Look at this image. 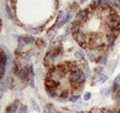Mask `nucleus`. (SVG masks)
Listing matches in <instances>:
<instances>
[{
    "label": "nucleus",
    "mask_w": 120,
    "mask_h": 113,
    "mask_svg": "<svg viewBox=\"0 0 120 113\" xmlns=\"http://www.w3.org/2000/svg\"><path fill=\"white\" fill-rule=\"evenodd\" d=\"M86 74L84 72H81L80 70L79 71H75V72H71V75H70V80L73 85H82L86 80Z\"/></svg>",
    "instance_id": "nucleus-1"
},
{
    "label": "nucleus",
    "mask_w": 120,
    "mask_h": 113,
    "mask_svg": "<svg viewBox=\"0 0 120 113\" xmlns=\"http://www.w3.org/2000/svg\"><path fill=\"white\" fill-rule=\"evenodd\" d=\"M107 25H108V27L112 28V30L119 28V27H120V17H118V15H115V14L108 17V19H107Z\"/></svg>",
    "instance_id": "nucleus-2"
},
{
    "label": "nucleus",
    "mask_w": 120,
    "mask_h": 113,
    "mask_svg": "<svg viewBox=\"0 0 120 113\" xmlns=\"http://www.w3.org/2000/svg\"><path fill=\"white\" fill-rule=\"evenodd\" d=\"M74 39H75V41L80 46H85L86 45V41H87V35L85 33H82V32L79 31V32L74 33Z\"/></svg>",
    "instance_id": "nucleus-3"
},
{
    "label": "nucleus",
    "mask_w": 120,
    "mask_h": 113,
    "mask_svg": "<svg viewBox=\"0 0 120 113\" xmlns=\"http://www.w3.org/2000/svg\"><path fill=\"white\" fill-rule=\"evenodd\" d=\"M59 81L58 80H55V79H53V78H47L46 80H45V86H46V88H53V90H56L58 87H59Z\"/></svg>",
    "instance_id": "nucleus-4"
},
{
    "label": "nucleus",
    "mask_w": 120,
    "mask_h": 113,
    "mask_svg": "<svg viewBox=\"0 0 120 113\" xmlns=\"http://www.w3.org/2000/svg\"><path fill=\"white\" fill-rule=\"evenodd\" d=\"M17 74H18V77H19L21 80H25V79H27L28 75H30V68H27V67L20 68V70L17 72Z\"/></svg>",
    "instance_id": "nucleus-5"
},
{
    "label": "nucleus",
    "mask_w": 120,
    "mask_h": 113,
    "mask_svg": "<svg viewBox=\"0 0 120 113\" xmlns=\"http://www.w3.org/2000/svg\"><path fill=\"white\" fill-rule=\"evenodd\" d=\"M7 54L6 52L3 49V53H1V75L5 74V71H6V64H7Z\"/></svg>",
    "instance_id": "nucleus-6"
},
{
    "label": "nucleus",
    "mask_w": 120,
    "mask_h": 113,
    "mask_svg": "<svg viewBox=\"0 0 120 113\" xmlns=\"http://www.w3.org/2000/svg\"><path fill=\"white\" fill-rule=\"evenodd\" d=\"M72 17H73V12H72V11H68V12L66 13V15H65V17L63 18V20L59 23V25H58V26H59V27L64 26L65 24H67V23H68V21L71 20V18H72Z\"/></svg>",
    "instance_id": "nucleus-7"
},
{
    "label": "nucleus",
    "mask_w": 120,
    "mask_h": 113,
    "mask_svg": "<svg viewBox=\"0 0 120 113\" xmlns=\"http://www.w3.org/2000/svg\"><path fill=\"white\" fill-rule=\"evenodd\" d=\"M19 104H20L19 100H14V101L11 104V106L7 107V112H8V113H15L17 109H18V107H19Z\"/></svg>",
    "instance_id": "nucleus-8"
},
{
    "label": "nucleus",
    "mask_w": 120,
    "mask_h": 113,
    "mask_svg": "<svg viewBox=\"0 0 120 113\" xmlns=\"http://www.w3.org/2000/svg\"><path fill=\"white\" fill-rule=\"evenodd\" d=\"M87 15H88V11H87V10H80V11L78 12L77 19H78V21H84V20L87 18Z\"/></svg>",
    "instance_id": "nucleus-9"
},
{
    "label": "nucleus",
    "mask_w": 120,
    "mask_h": 113,
    "mask_svg": "<svg viewBox=\"0 0 120 113\" xmlns=\"http://www.w3.org/2000/svg\"><path fill=\"white\" fill-rule=\"evenodd\" d=\"M119 84H120V75H118L115 79H114V81H113V84H112V87H111V91L114 93V92H116L118 91V87H119Z\"/></svg>",
    "instance_id": "nucleus-10"
},
{
    "label": "nucleus",
    "mask_w": 120,
    "mask_h": 113,
    "mask_svg": "<svg viewBox=\"0 0 120 113\" xmlns=\"http://www.w3.org/2000/svg\"><path fill=\"white\" fill-rule=\"evenodd\" d=\"M46 92H47V95H48L49 98H58V97H59L56 90H53V88H46Z\"/></svg>",
    "instance_id": "nucleus-11"
},
{
    "label": "nucleus",
    "mask_w": 120,
    "mask_h": 113,
    "mask_svg": "<svg viewBox=\"0 0 120 113\" xmlns=\"http://www.w3.org/2000/svg\"><path fill=\"white\" fill-rule=\"evenodd\" d=\"M45 113H59L56 111V108L52 105H46L45 106Z\"/></svg>",
    "instance_id": "nucleus-12"
},
{
    "label": "nucleus",
    "mask_w": 120,
    "mask_h": 113,
    "mask_svg": "<svg viewBox=\"0 0 120 113\" xmlns=\"http://www.w3.org/2000/svg\"><path fill=\"white\" fill-rule=\"evenodd\" d=\"M68 65V70L71 72H75V71H79V66L75 64V63H67Z\"/></svg>",
    "instance_id": "nucleus-13"
},
{
    "label": "nucleus",
    "mask_w": 120,
    "mask_h": 113,
    "mask_svg": "<svg viewBox=\"0 0 120 113\" xmlns=\"http://www.w3.org/2000/svg\"><path fill=\"white\" fill-rule=\"evenodd\" d=\"M102 10H107L109 8V1L108 0H100V5H99Z\"/></svg>",
    "instance_id": "nucleus-14"
},
{
    "label": "nucleus",
    "mask_w": 120,
    "mask_h": 113,
    "mask_svg": "<svg viewBox=\"0 0 120 113\" xmlns=\"http://www.w3.org/2000/svg\"><path fill=\"white\" fill-rule=\"evenodd\" d=\"M67 99H68V92H63L61 94H59V97H58L59 101H66Z\"/></svg>",
    "instance_id": "nucleus-15"
},
{
    "label": "nucleus",
    "mask_w": 120,
    "mask_h": 113,
    "mask_svg": "<svg viewBox=\"0 0 120 113\" xmlns=\"http://www.w3.org/2000/svg\"><path fill=\"white\" fill-rule=\"evenodd\" d=\"M97 63H98V64H99L100 66L105 65V64L107 63V56H106V55H101L100 58H99V59L97 60Z\"/></svg>",
    "instance_id": "nucleus-16"
},
{
    "label": "nucleus",
    "mask_w": 120,
    "mask_h": 113,
    "mask_svg": "<svg viewBox=\"0 0 120 113\" xmlns=\"http://www.w3.org/2000/svg\"><path fill=\"white\" fill-rule=\"evenodd\" d=\"M82 68H84V73L86 74V77H90V74H91V70H90V66H88L87 63H85V64L82 65Z\"/></svg>",
    "instance_id": "nucleus-17"
},
{
    "label": "nucleus",
    "mask_w": 120,
    "mask_h": 113,
    "mask_svg": "<svg viewBox=\"0 0 120 113\" xmlns=\"http://www.w3.org/2000/svg\"><path fill=\"white\" fill-rule=\"evenodd\" d=\"M115 39H116V35L115 34H108V37H107V41H108L109 45H113L114 41H115Z\"/></svg>",
    "instance_id": "nucleus-18"
},
{
    "label": "nucleus",
    "mask_w": 120,
    "mask_h": 113,
    "mask_svg": "<svg viewBox=\"0 0 120 113\" xmlns=\"http://www.w3.org/2000/svg\"><path fill=\"white\" fill-rule=\"evenodd\" d=\"M79 27H80L79 21H78V23H74L73 26H72V28H71V31H72L73 33H77V32H79Z\"/></svg>",
    "instance_id": "nucleus-19"
},
{
    "label": "nucleus",
    "mask_w": 120,
    "mask_h": 113,
    "mask_svg": "<svg viewBox=\"0 0 120 113\" xmlns=\"http://www.w3.org/2000/svg\"><path fill=\"white\" fill-rule=\"evenodd\" d=\"M74 55L77 56L78 59H84V58H85V54H84V52H82V51H75Z\"/></svg>",
    "instance_id": "nucleus-20"
},
{
    "label": "nucleus",
    "mask_w": 120,
    "mask_h": 113,
    "mask_svg": "<svg viewBox=\"0 0 120 113\" xmlns=\"http://www.w3.org/2000/svg\"><path fill=\"white\" fill-rule=\"evenodd\" d=\"M35 40H34V38L33 37H26V38H24V42L25 44H33Z\"/></svg>",
    "instance_id": "nucleus-21"
},
{
    "label": "nucleus",
    "mask_w": 120,
    "mask_h": 113,
    "mask_svg": "<svg viewBox=\"0 0 120 113\" xmlns=\"http://www.w3.org/2000/svg\"><path fill=\"white\" fill-rule=\"evenodd\" d=\"M107 79H108V77H107L106 74H104V73H101V74L99 75V83H101V84H104Z\"/></svg>",
    "instance_id": "nucleus-22"
},
{
    "label": "nucleus",
    "mask_w": 120,
    "mask_h": 113,
    "mask_svg": "<svg viewBox=\"0 0 120 113\" xmlns=\"http://www.w3.org/2000/svg\"><path fill=\"white\" fill-rule=\"evenodd\" d=\"M6 12H7V15H8L11 19H14V15H13V13H12V10H11V7H10L8 5H6Z\"/></svg>",
    "instance_id": "nucleus-23"
},
{
    "label": "nucleus",
    "mask_w": 120,
    "mask_h": 113,
    "mask_svg": "<svg viewBox=\"0 0 120 113\" xmlns=\"http://www.w3.org/2000/svg\"><path fill=\"white\" fill-rule=\"evenodd\" d=\"M111 3L114 7H116L119 11H120V0H111Z\"/></svg>",
    "instance_id": "nucleus-24"
},
{
    "label": "nucleus",
    "mask_w": 120,
    "mask_h": 113,
    "mask_svg": "<svg viewBox=\"0 0 120 113\" xmlns=\"http://www.w3.org/2000/svg\"><path fill=\"white\" fill-rule=\"evenodd\" d=\"M31 104H32V107H33V109H34V111H37V112H39V111H40L39 105H38V104H37L34 100H32V101H31Z\"/></svg>",
    "instance_id": "nucleus-25"
},
{
    "label": "nucleus",
    "mask_w": 120,
    "mask_h": 113,
    "mask_svg": "<svg viewBox=\"0 0 120 113\" xmlns=\"http://www.w3.org/2000/svg\"><path fill=\"white\" fill-rule=\"evenodd\" d=\"M114 99L116 102H120V90H118L116 92H114Z\"/></svg>",
    "instance_id": "nucleus-26"
},
{
    "label": "nucleus",
    "mask_w": 120,
    "mask_h": 113,
    "mask_svg": "<svg viewBox=\"0 0 120 113\" xmlns=\"http://www.w3.org/2000/svg\"><path fill=\"white\" fill-rule=\"evenodd\" d=\"M102 70H104V67H102V66H99L98 68H95V70H94V73H95V74H97V75L99 77V75L101 74V72H102Z\"/></svg>",
    "instance_id": "nucleus-27"
},
{
    "label": "nucleus",
    "mask_w": 120,
    "mask_h": 113,
    "mask_svg": "<svg viewBox=\"0 0 120 113\" xmlns=\"http://www.w3.org/2000/svg\"><path fill=\"white\" fill-rule=\"evenodd\" d=\"M91 97H92V94H91L90 92H86V93L84 94V100H85V101H87V100H90V99H91Z\"/></svg>",
    "instance_id": "nucleus-28"
},
{
    "label": "nucleus",
    "mask_w": 120,
    "mask_h": 113,
    "mask_svg": "<svg viewBox=\"0 0 120 113\" xmlns=\"http://www.w3.org/2000/svg\"><path fill=\"white\" fill-rule=\"evenodd\" d=\"M100 113H114V112H113L111 108H101Z\"/></svg>",
    "instance_id": "nucleus-29"
},
{
    "label": "nucleus",
    "mask_w": 120,
    "mask_h": 113,
    "mask_svg": "<svg viewBox=\"0 0 120 113\" xmlns=\"http://www.w3.org/2000/svg\"><path fill=\"white\" fill-rule=\"evenodd\" d=\"M0 86H1V93H4L5 92V88H6V83H5L4 79L1 80V85H0Z\"/></svg>",
    "instance_id": "nucleus-30"
},
{
    "label": "nucleus",
    "mask_w": 120,
    "mask_h": 113,
    "mask_svg": "<svg viewBox=\"0 0 120 113\" xmlns=\"http://www.w3.org/2000/svg\"><path fill=\"white\" fill-rule=\"evenodd\" d=\"M100 5V0H93L92 1V7H98Z\"/></svg>",
    "instance_id": "nucleus-31"
},
{
    "label": "nucleus",
    "mask_w": 120,
    "mask_h": 113,
    "mask_svg": "<svg viewBox=\"0 0 120 113\" xmlns=\"http://www.w3.org/2000/svg\"><path fill=\"white\" fill-rule=\"evenodd\" d=\"M28 68H30V78H34V71H33L32 65H30V66H28Z\"/></svg>",
    "instance_id": "nucleus-32"
},
{
    "label": "nucleus",
    "mask_w": 120,
    "mask_h": 113,
    "mask_svg": "<svg viewBox=\"0 0 120 113\" xmlns=\"http://www.w3.org/2000/svg\"><path fill=\"white\" fill-rule=\"evenodd\" d=\"M78 99H79V95H75V94H74V95H72V97L70 98V101H72V102H75Z\"/></svg>",
    "instance_id": "nucleus-33"
},
{
    "label": "nucleus",
    "mask_w": 120,
    "mask_h": 113,
    "mask_svg": "<svg viewBox=\"0 0 120 113\" xmlns=\"http://www.w3.org/2000/svg\"><path fill=\"white\" fill-rule=\"evenodd\" d=\"M87 56H88V59H90L91 61H94V55H93L92 52H88V53H87Z\"/></svg>",
    "instance_id": "nucleus-34"
},
{
    "label": "nucleus",
    "mask_w": 120,
    "mask_h": 113,
    "mask_svg": "<svg viewBox=\"0 0 120 113\" xmlns=\"http://www.w3.org/2000/svg\"><path fill=\"white\" fill-rule=\"evenodd\" d=\"M19 113H27V107H26V106H21Z\"/></svg>",
    "instance_id": "nucleus-35"
},
{
    "label": "nucleus",
    "mask_w": 120,
    "mask_h": 113,
    "mask_svg": "<svg viewBox=\"0 0 120 113\" xmlns=\"http://www.w3.org/2000/svg\"><path fill=\"white\" fill-rule=\"evenodd\" d=\"M30 86L31 87H34L35 85H34V80H33V78H30Z\"/></svg>",
    "instance_id": "nucleus-36"
},
{
    "label": "nucleus",
    "mask_w": 120,
    "mask_h": 113,
    "mask_svg": "<svg viewBox=\"0 0 120 113\" xmlns=\"http://www.w3.org/2000/svg\"><path fill=\"white\" fill-rule=\"evenodd\" d=\"M24 59H25V60H30V59H31V53H30V54H25Z\"/></svg>",
    "instance_id": "nucleus-37"
},
{
    "label": "nucleus",
    "mask_w": 120,
    "mask_h": 113,
    "mask_svg": "<svg viewBox=\"0 0 120 113\" xmlns=\"http://www.w3.org/2000/svg\"><path fill=\"white\" fill-rule=\"evenodd\" d=\"M12 3H13V4H15V3H17V0H12Z\"/></svg>",
    "instance_id": "nucleus-38"
},
{
    "label": "nucleus",
    "mask_w": 120,
    "mask_h": 113,
    "mask_svg": "<svg viewBox=\"0 0 120 113\" xmlns=\"http://www.w3.org/2000/svg\"><path fill=\"white\" fill-rule=\"evenodd\" d=\"M116 113H120V109H118V111H116Z\"/></svg>",
    "instance_id": "nucleus-39"
},
{
    "label": "nucleus",
    "mask_w": 120,
    "mask_h": 113,
    "mask_svg": "<svg viewBox=\"0 0 120 113\" xmlns=\"http://www.w3.org/2000/svg\"><path fill=\"white\" fill-rule=\"evenodd\" d=\"M79 113H86V112H79Z\"/></svg>",
    "instance_id": "nucleus-40"
},
{
    "label": "nucleus",
    "mask_w": 120,
    "mask_h": 113,
    "mask_svg": "<svg viewBox=\"0 0 120 113\" xmlns=\"http://www.w3.org/2000/svg\"><path fill=\"white\" fill-rule=\"evenodd\" d=\"M7 113H8V112H7Z\"/></svg>",
    "instance_id": "nucleus-41"
}]
</instances>
